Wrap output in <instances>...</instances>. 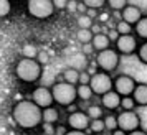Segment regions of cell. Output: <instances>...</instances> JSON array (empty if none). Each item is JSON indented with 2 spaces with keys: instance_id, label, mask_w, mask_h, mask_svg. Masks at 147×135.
Returning a JSON list of instances; mask_svg holds the SVG:
<instances>
[{
  "instance_id": "obj_1",
  "label": "cell",
  "mask_w": 147,
  "mask_h": 135,
  "mask_svg": "<svg viewBox=\"0 0 147 135\" xmlns=\"http://www.w3.org/2000/svg\"><path fill=\"white\" fill-rule=\"evenodd\" d=\"M12 119L17 124V127L23 130H33L41 127L43 124V110L35 102H32V99H23L13 104Z\"/></svg>"
},
{
  "instance_id": "obj_2",
  "label": "cell",
  "mask_w": 147,
  "mask_h": 135,
  "mask_svg": "<svg viewBox=\"0 0 147 135\" xmlns=\"http://www.w3.org/2000/svg\"><path fill=\"white\" fill-rule=\"evenodd\" d=\"M43 74V66L36 59H28L20 58L15 64V76L17 79L23 84H35L41 79Z\"/></svg>"
},
{
  "instance_id": "obj_3",
  "label": "cell",
  "mask_w": 147,
  "mask_h": 135,
  "mask_svg": "<svg viewBox=\"0 0 147 135\" xmlns=\"http://www.w3.org/2000/svg\"><path fill=\"white\" fill-rule=\"evenodd\" d=\"M55 104L60 107H73L78 101V89L65 81H58L51 86Z\"/></svg>"
},
{
  "instance_id": "obj_4",
  "label": "cell",
  "mask_w": 147,
  "mask_h": 135,
  "mask_svg": "<svg viewBox=\"0 0 147 135\" xmlns=\"http://www.w3.org/2000/svg\"><path fill=\"white\" fill-rule=\"evenodd\" d=\"M121 56L116 48H109L106 51H101V53H96V58H94V64L98 66L99 71L102 73H107V74H113L117 71V68L121 64Z\"/></svg>"
},
{
  "instance_id": "obj_5",
  "label": "cell",
  "mask_w": 147,
  "mask_h": 135,
  "mask_svg": "<svg viewBox=\"0 0 147 135\" xmlns=\"http://www.w3.org/2000/svg\"><path fill=\"white\" fill-rule=\"evenodd\" d=\"M25 8L27 13L35 20H48L56 13L53 0H28Z\"/></svg>"
},
{
  "instance_id": "obj_6",
  "label": "cell",
  "mask_w": 147,
  "mask_h": 135,
  "mask_svg": "<svg viewBox=\"0 0 147 135\" xmlns=\"http://www.w3.org/2000/svg\"><path fill=\"white\" fill-rule=\"evenodd\" d=\"M89 86H91V89H93L94 96L102 97L104 94L114 91V78H113V74H107V73L98 71V73H94V74L91 76Z\"/></svg>"
},
{
  "instance_id": "obj_7",
  "label": "cell",
  "mask_w": 147,
  "mask_h": 135,
  "mask_svg": "<svg viewBox=\"0 0 147 135\" xmlns=\"http://www.w3.org/2000/svg\"><path fill=\"white\" fill-rule=\"evenodd\" d=\"M140 115L137 110H119L117 112V125H119V130L126 132V134H131L134 130H139L140 128Z\"/></svg>"
},
{
  "instance_id": "obj_8",
  "label": "cell",
  "mask_w": 147,
  "mask_h": 135,
  "mask_svg": "<svg viewBox=\"0 0 147 135\" xmlns=\"http://www.w3.org/2000/svg\"><path fill=\"white\" fill-rule=\"evenodd\" d=\"M136 88H137V81L131 74L121 73V74L114 76V91L121 97H131L134 94Z\"/></svg>"
},
{
  "instance_id": "obj_9",
  "label": "cell",
  "mask_w": 147,
  "mask_h": 135,
  "mask_svg": "<svg viewBox=\"0 0 147 135\" xmlns=\"http://www.w3.org/2000/svg\"><path fill=\"white\" fill-rule=\"evenodd\" d=\"M140 41L136 35H122V36H119V40L114 43V48L121 56H132V54L137 53Z\"/></svg>"
},
{
  "instance_id": "obj_10",
  "label": "cell",
  "mask_w": 147,
  "mask_h": 135,
  "mask_svg": "<svg viewBox=\"0 0 147 135\" xmlns=\"http://www.w3.org/2000/svg\"><path fill=\"white\" fill-rule=\"evenodd\" d=\"M91 119L88 117L86 110H71L66 117V125L69 130H80V132H88L89 130Z\"/></svg>"
},
{
  "instance_id": "obj_11",
  "label": "cell",
  "mask_w": 147,
  "mask_h": 135,
  "mask_svg": "<svg viewBox=\"0 0 147 135\" xmlns=\"http://www.w3.org/2000/svg\"><path fill=\"white\" fill-rule=\"evenodd\" d=\"M32 102H35L41 110L55 106L51 88H47V86H36V88H33V91H32Z\"/></svg>"
},
{
  "instance_id": "obj_12",
  "label": "cell",
  "mask_w": 147,
  "mask_h": 135,
  "mask_svg": "<svg viewBox=\"0 0 147 135\" xmlns=\"http://www.w3.org/2000/svg\"><path fill=\"white\" fill-rule=\"evenodd\" d=\"M121 101H122V97L116 91H111L102 97H99V104L107 114H116L117 110H121Z\"/></svg>"
},
{
  "instance_id": "obj_13",
  "label": "cell",
  "mask_w": 147,
  "mask_h": 135,
  "mask_svg": "<svg viewBox=\"0 0 147 135\" xmlns=\"http://www.w3.org/2000/svg\"><path fill=\"white\" fill-rule=\"evenodd\" d=\"M119 15H121V20L126 21V23H129L131 27H136V25L139 23V20L144 17V15H142L140 7L134 5V3H127V7L124 8Z\"/></svg>"
},
{
  "instance_id": "obj_14",
  "label": "cell",
  "mask_w": 147,
  "mask_h": 135,
  "mask_svg": "<svg viewBox=\"0 0 147 135\" xmlns=\"http://www.w3.org/2000/svg\"><path fill=\"white\" fill-rule=\"evenodd\" d=\"M91 48H93L96 53H101V51H106L109 48H113V43L109 40L107 33H102V31H98L94 35L93 43H91Z\"/></svg>"
},
{
  "instance_id": "obj_15",
  "label": "cell",
  "mask_w": 147,
  "mask_h": 135,
  "mask_svg": "<svg viewBox=\"0 0 147 135\" xmlns=\"http://www.w3.org/2000/svg\"><path fill=\"white\" fill-rule=\"evenodd\" d=\"M132 97L137 107H147V82H137V88L134 91Z\"/></svg>"
},
{
  "instance_id": "obj_16",
  "label": "cell",
  "mask_w": 147,
  "mask_h": 135,
  "mask_svg": "<svg viewBox=\"0 0 147 135\" xmlns=\"http://www.w3.org/2000/svg\"><path fill=\"white\" fill-rule=\"evenodd\" d=\"M80 76H81L80 69L69 66V68H66V69L61 73V78H63L61 81L68 82V84H71V86H78V84H80Z\"/></svg>"
},
{
  "instance_id": "obj_17",
  "label": "cell",
  "mask_w": 147,
  "mask_h": 135,
  "mask_svg": "<svg viewBox=\"0 0 147 135\" xmlns=\"http://www.w3.org/2000/svg\"><path fill=\"white\" fill-rule=\"evenodd\" d=\"M60 122V110L56 106H51L48 109H43V124H51L56 125Z\"/></svg>"
},
{
  "instance_id": "obj_18",
  "label": "cell",
  "mask_w": 147,
  "mask_h": 135,
  "mask_svg": "<svg viewBox=\"0 0 147 135\" xmlns=\"http://www.w3.org/2000/svg\"><path fill=\"white\" fill-rule=\"evenodd\" d=\"M86 114L91 120H98V119H104L106 117V110L102 109L101 104H89L86 107Z\"/></svg>"
},
{
  "instance_id": "obj_19",
  "label": "cell",
  "mask_w": 147,
  "mask_h": 135,
  "mask_svg": "<svg viewBox=\"0 0 147 135\" xmlns=\"http://www.w3.org/2000/svg\"><path fill=\"white\" fill-rule=\"evenodd\" d=\"M76 89H78V101H81V102L93 101L94 92H93V89H91L89 84H78Z\"/></svg>"
},
{
  "instance_id": "obj_20",
  "label": "cell",
  "mask_w": 147,
  "mask_h": 135,
  "mask_svg": "<svg viewBox=\"0 0 147 135\" xmlns=\"http://www.w3.org/2000/svg\"><path fill=\"white\" fill-rule=\"evenodd\" d=\"M134 35L139 38V41H147V15H144L134 27Z\"/></svg>"
},
{
  "instance_id": "obj_21",
  "label": "cell",
  "mask_w": 147,
  "mask_h": 135,
  "mask_svg": "<svg viewBox=\"0 0 147 135\" xmlns=\"http://www.w3.org/2000/svg\"><path fill=\"white\" fill-rule=\"evenodd\" d=\"M94 31L93 30H78L76 31V40L80 41L81 45H89L91 46V43H93V38H94Z\"/></svg>"
},
{
  "instance_id": "obj_22",
  "label": "cell",
  "mask_w": 147,
  "mask_h": 135,
  "mask_svg": "<svg viewBox=\"0 0 147 135\" xmlns=\"http://www.w3.org/2000/svg\"><path fill=\"white\" fill-rule=\"evenodd\" d=\"M91 135H104L106 134V125H104V119H98V120H91L89 124V130Z\"/></svg>"
},
{
  "instance_id": "obj_23",
  "label": "cell",
  "mask_w": 147,
  "mask_h": 135,
  "mask_svg": "<svg viewBox=\"0 0 147 135\" xmlns=\"http://www.w3.org/2000/svg\"><path fill=\"white\" fill-rule=\"evenodd\" d=\"M104 125H106V132L107 134H113L114 130H117V114H106L104 117Z\"/></svg>"
},
{
  "instance_id": "obj_24",
  "label": "cell",
  "mask_w": 147,
  "mask_h": 135,
  "mask_svg": "<svg viewBox=\"0 0 147 135\" xmlns=\"http://www.w3.org/2000/svg\"><path fill=\"white\" fill-rule=\"evenodd\" d=\"M76 23H78V30H93L94 20L89 17V15H80L76 18Z\"/></svg>"
},
{
  "instance_id": "obj_25",
  "label": "cell",
  "mask_w": 147,
  "mask_h": 135,
  "mask_svg": "<svg viewBox=\"0 0 147 135\" xmlns=\"http://www.w3.org/2000/svg\"><path fill=\"white\" fill-rule=\"evenodd\" d=\"M40 53V49L35 45H25L22 48V58H28V59H36V56Z\"/></svg>"
},
{
  "instance_id": "obj_26",
  "label": "cell",
  "mask_w": 147,
  "mask_h": 135,
  "mask_svg": "<svg viewBox=\"0 0 147 135\" xmlns=\"http://www.w3.org/2000/svg\"><path fill=\"white\" fill-rule=\"evenodd\" d=\"M83 3L86 5L88 10H96V12L107 7V0H83Z\"/></svg>"
},
{
  "instance_id": "obj_27",
  "label": "cell",
  "mask_w": 147,
  "mask_h": 135,
  "mask_svg": "<svg viewBox=\"0 0 147 135\" xmlns=\"http://www.w3.org/2000/svg\"><path fill=\"white\" fill-rule=\"evenodd\" d=\"M116 30H117V33L122 36V35H134V27H131L129 23H126V21L119 20L117 23H116Z\"/></svg>"
},
{
  "instance_id": "obj_28",
  "label": "cell",
  "mask_w": 147,
  "mask_h": 135,
  "mask_svg": "<svg viewBox=\"0 0 147 135\" xmlns=\"http://www.w3.org/2000/svg\"><path fill=\"white\" fill-rule=\"evenodd\" d=\"M107 7L111 8L113 12H119L121 13L127 7V2L126 0H107Z\"/></svg>"
},
{
  "instance_id": "obj_29",
  "label": "cell",
  "mask_w": 147,
  "mask_h": 135,
  "mask_svg": "<svg viewBox=\"0 0 147 135\" xmlns=\"http://www.w3.org/2000/svg\"><path fill=\"white\" fill-rule=\"evenodd\" d=\"M136 56H137V59H139L142 64H146L147 66V41H140L139 49H137Z\"/></svg>"
},
{
  "instance_id": "obj_30",
  "label": "cell",
  "mask_w": 147,
  "mask_h": 135,
  "mask_svg": "<svg viewBox=\"0 0 147 135\" xmlns=\"http://www.w3.org/2000/svg\"><path fill=\"white\" fill-rule=\"evenodd\" d=\"M136 107H137V104H136V101H134V97L131 96V97H122V101H121V110H136Z\"/></svg>"
},
{
  "instance_id": "obj_31",
  "label": "cell",
  "mask_w": 147,
  "mask_h": 135,
  "mask_svg": "<svg viewBox=\"0 0 147 135\" xmlns=\"http://www.w3.org/2000/svg\"><path fill=\"white\" fill-rule=\"evenodd\" d=\"M12 12V2L10 0H0V18L8 17Z\"/></svg>"
},
{
  "instance_id": "obj_32",
  "label": "cell",
  "mask_w": 147,
  "mask_h": 135,
  "mask_svg": "<svg viewBox=\"0 0 147 135\" xmlns=\"http://www.w3.org/2000/svg\"><path fill=\"white\" fill-rule=\"evenodd\" d=\"M41 130H43V135H56V125H51V124H41Z\"/></svg>"
},
{
  "instance_id": "obj_33",
  "label": "cell",
  "mask_w": 147,
  "mask_h": 135,
  "mask_svg": "<svg viewBox=\"0 0 147 135\" xmlns=\"http://www.w3.org/2000/svg\"><path fill=\"white\" fill-rule=\"evenodd\" d=\"M107 36H109V40H111V43H113V46H114V43L119 40L121 35L117 33V30H116V28H109V31H107Z\"/></svg>"
},
{
  "instance_id": "obj_34",
  "label": "cell",
  "mask_w": 147,
  "mask_h": 135,
  "mask_svg": "<svg viewBox=\"0 0 147 135\" xmlns=\"http://www.w3.org/2000/svg\"><path fill=\"white\" fill-rule=\"evenodd\" d=\"M48 59H50V56H48L47 51H40V53H38V56H36V61L40 63L41 66H43V64H47Z\"/></svg>"
},
{
  "instance_id": "obj_35",
  "label": "cell",
  "mask_w": 147,
  "mask_h": 135,
  "mask_svg": "<svg viewBox=\"0 0 147 135\" xmlns=\"http://www.w3.org/2000/svg\"><path fill=\"white\" fill-rule=\"evenodd\" d=\"M91 81V74L88 71H81V76H80V84H89Z\"/></svg>"
},
{
  "instance_id": "obj_36",
  "label": "cell",
  "mask_w": 147,
  "mask_h": 135,
  "mask_svg": "<svg viewBox=\"0 0 147 135\" xmlns=\"http://www.w3.org/2000/svg\"><path fill=\"white\" fill-rule=\"evenodd\" d=\"M53 3L56 10H63V8H66L69 5V2H66V0H53Z\"/></svg>"
},
{
  "instance_id": "obj_37",
  "label": "cell",
  "mask_w": 147,
  "mask_h": 135,
  "mask_svg": "<svg viewBox=\"0 0 147 135\" xmlns=\"http://www.w3.org/2000/svg\"><path fill=\"white\" fill-rule=\"evenodd\" d=\"M63 135H91L89 132H80V130H66Z\"/></svg>"
},
{
  "instance_id": "obj_38",
  "label": "cell",
  "mask_w": 147,
  "mask_h": 135,
  "mask_svg": "<svg viewBox=\"0 0 147 135\" xmlns=\"http://www.w3.org/2000/svg\"><path fill=\"white\" fill-rule=\"evenodd\" d=\"M127 135H147V130L139 128V130H134V132H131V134H127Z\"/></svg>"
},
{
  "instance_id": "obj_39",
  "label": "cell",
  "mask_w": 147,
  "mask_h": 135,
  "mask_svg": "<svg viewBox=\"0 0 147 135\" xmlns=\"http://www.w3.org/2000/svg\"><path fill=\"white\" fill-rule=\"evenodd\" d=\"M109 135H127L126 132H122V130H119V128H117V130H114L113 134H109Z\"/></svg>"
}]
</instances>
